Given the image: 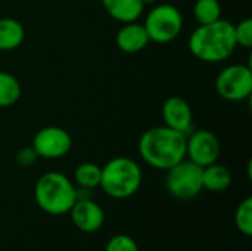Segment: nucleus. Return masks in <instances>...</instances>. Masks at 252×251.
I'll return each mask as SVG.
<instances>
[{"mask_svg": "<svg viewBox=\"0 0 252 251\" xmlns=\"http://www.w3.org/2000/svg\"><path fill=\"white\" fill-rule=\"evenodd\" d=\"M25 38L24 25L15 18H0V52L18 49Z\"/></svg>", "mask_w": 252, "mask_h": 251, "instance_id": "15", "label": "nucleus"}, {"mask_svg": "<svg viewBox=\"0 0 252 251\" xmlns=\"http://www.w3.org/2000/svg\"><path fill=\"white\" fill-rule=\"evenodd\" d=\"M100 175H102V167L97 166L96 163H90V161L81 163L74 170V183L80 189L92 191L99 188Z\"/></svg>", "mask_w": 252, "mask_h": 251, "instance_id": "16", "label": "nucleus"}, {"mask_svg": "<svg viewBox=\"0 0 252 251\" xmlns=\"http://www.w3.org/2000/svg\"><path fill=\"white\" fill-rule=\"evenodd\" d=\"M142 180L143 172L139 163L130 157L118 155L102 166L99 188L114 200H126L140 189Z\"/></svg>", "mask_w": 252, "mask_h": 251, "instance_id": "4", "label": "nucleus"}, {"mask_svg": "<svg viewBox=\"0 0 252 251\" xmlns=\"http://www.w3.org/2000/svg\"><path fill=\"white\" fill-rule=\"evenodd\" d=\"M31 145L35 149L38 158L58 160L71 151L72 138L63 127L46 126L35 132Z\"/></svg>", "mask_w": 252, "mask_h": 251, "instance_id": "9", "label": "nucleus"}, {"mask_svg": "<svg viewBox=\"0 0 252 251\" xmlns=\"http://www.w3.org/2000/svg\"><path fill=\"white\" fill-rule=\"evenodd\" d=\"M137 149L149 167L167 172L186 158V135L164 124L155 126L142 133Z\"/></svg>", "mask_w": 252, "mask_h": 251, "instance_id": "1", "label": "nucleus"}, {"mask_svg": "<svg viewBox=\"0 0 252 251\" xmlns=\"http://www.w3.org/2000/svg\"><path fill=\"white\" fill-rule=\"evenodd\" d=\"M157 1H158V0H142V3H143L145 6H146V4H155Z\"/></svg>", "mask_w": 252, "mask_h": 251, "instance_id": "23", "label": "nucleus"}, {"mask_svg": "<svg viewBox=\"0 0 252 251\" xmlns=\"http://www.w3.org/2000/svg\"><path fill=\"white\" fill-rule=\"evenodd\" d=\"M143 27L151 41L167 44L174 41L182 34L183 15L174 4H157L148 12Z\"/></svg>", "mask_w": 252, "mask_h": 251, "instance_id": "5", "label": "nucleus"}, {"mask_svg": "<svg viewBox=\"0 0 252 251\" xmlns=\"http://www.w3.org/2000/svg\"><path fill=\"white\" fill-rule=\"evenodd\" d=\"M235 226L236 229L245 235H252V198L247 197L236 209L235 212Z\"/></svg>", "mask_w": 252, "mask_h": 251, "instance_id": "19", "label": "nucleus"}, {"mask_svg": "<svg viewBox=\"0 0 252 251\" xmlns=\"http://www.w3.org/2000/svg\"><path fill=\"white\" fill-rule=\"evenodd\" d=\"M102 6L112 19L121 24L137 21L145 10L142 0H102Z\"/></svg>", "mask_w": 252, "mask_h": 251, "instance_id": "13", "label": "nucleus"}, {"mask_svg": "<svg viewBox=\"0 0 252 251\" xmlns=\"http://www.w3.org/2000/svg\"><path fill=\"white\" fill-rule=\"evenodd\" d=\"M161 114L164 126L185 135L193 130V112L185 98L177 95L167 98L162 104Z\"/></svg>", "mask_w": 252, "mask_h": 251, "instance_id": "11", "label": "nucleus"}, {"mask_svg": "<svg viewBox=\"0 0 252 251\" xmlns=\"http://www.w3.org/2000/svg\"><path fill=\"white\" fill-rule=\"evenodd\" d=\"M232 172L229 167L213 163L202 169V188L210 192H223L232 185Z\"/></svg>", "mask_w": 252, "mask_h": 251, "instance_id": "14", "label": "nucleus"}, {"mask_svg": "<svg viewBox=\"0 0 252 251\" xmlns=\"http://www.w3.org/2000/svg\"><path fill=\"white\" fill-rule=\"evenodd\" d=\"M149 43L151 40L143 24H139L137 21L123 24L115 34V44L124 53H139L146 49Z\"/></svg>", "mask_w": 252, "mask_h": 251, "instance_id": "12", "label": "nucleus"}, {"mask_svg": "<svg viewBox=\"0 0 252 251\" xmlns=\"http://www.w3.org/2000/svg\"><path fill=\"white\" fill-rule=\"evenodd\" d=\"M74 226L86 234H94L102 229L105 223V212L100 204H97L90 197L78 198L71 207L69 213Z\"/></svg>", "mask_w": 252, "mask_h": 251, "instance_id": "10", "label": "nucleus"}, {"mask_svg": "<svg viewBox=\"0 0 252 251\" xmlns=\"http://www.w3.org/2000/svg\"><path fill=\"white\" fill-rule=\"evenodd\" d=\"M188 47L196 59L207 64L229 59L238 47L233 24L220 18L216 22L198 25L189 36Z\"/></svg>", "mask_w": 252, "mask_h": 251, "instance_id": "2", "label": "nucleus"}, {"mask_svg": "<svg viewBox=\"0 0 252 251\" xmlns=\"http://www.w3.org/2000/svg\"><path fill=\"white\" fill-rule=\"evenodd\" d=\"M235 31V40L236 44L245 49H250L252 46V19L245 18L239 21L238 24H233Z\"/></svg>", "mask_w": 252, "mask_h": 251, "instance_id": "20", "label": "nucleus"}, {"mask_svg": "<svg viewBox=\"0 0 252 251\" xmlns=\"http://www.w3.org/2000/svg\"><path fill=\"white\" fill-rule=\"evenodd\" d=\"M34 200L47 215H68L77 201V186L61 172H46L35 182Z\"/></svg>", "mask_w": 252, "mask_h": 251, "instance_id": "3", "label": "nucleus"}, {"mask_svg": "<svg viewBox=\"0 0 252 251\" xmlns=\"http://www.w3.org/2000/svg\"><path fill=\"white\" fill-rule=\"evenodd\" d=\"M221 145L217 135L211 130H192L186 135V158L199 167H207L217 163L220 158Z\"/></svg>", "mask_w": 252, "mask_h": 251, "instance_id": "8", "label": "nucleus"}, {"mask_svg": "<svg viewBox=\"0 0 252 251\" xmlns=\"http://www.w3.org/2000/svg\"><path fill=\"white\" fill-rule=\"evenodd\" d=\"M38 160V155L35 152V149L31 146H24L16 152V163L21 167H32Z\"/></svg>", "mask_w": 252, "mask_h": 251, "instance_id": "22", "label": "nucleus"}, {"mask_svg": "<svg viewBox=\"0 0 252 251\" xmlns=\"http://www.w3.org/2000/svg\"><path fill=\"white\" fill-rule=\"evenodd\" d=\"M22 89L19 80L7 72L0 70V108H9L15 105L21 98Z\"/></svg>", "mask_w": 252, "mask_h": 251, "instance_id": "17", "label": "nucleus"}, {"mask_svg": "<svg viewBox=\"0 0 252 251\" xmlns=\"http://www.w3.org/2000/svg\"><path fill=\"white\" fill-rule=\"evenodd\" d=\"M217 93L229 102H242L252 93V70L245 64L224 67L216 77Z\"/></svg>", "mask_w": 252, "mask_h": 251, "instance_id": "7", "label": "nucleus"}, {"mask_svg": "<svg viewBox=\"0 0 252 251\" xmlns=\"http://www.w3.org/2000/svg\"><path fill=\"white\" fill-rule=\"evenodd\" d=\"M192 10L198 25H205L219 21L223 12L220 0H195Z\"/></svg>", "mask_w": 252, "mask_h": 251, "instance_id": "18", "label": "nucleus"}, {"mask_svg": "<svg viewBox=\"0 0 252 251\" xmlns=\"http://www.w3.org/2000/svg\"><path fill=\"white\" fill-rule=\"evenodd\" d=\"M165 188L171 197L180 201H189L202 192V167L185 158L165 175Z\"/></svg>", "mask_w": 252, "mask_h": 251, "instance_id": "6", "label": "nucleus"}, {"mask_svg": "<svg viewBox=\"0 0 252 251\" xmlns=\"http://www.w3.org/2000/svg\"><path fill=\"white\" fill-rule=\"evenodd\" d=\"M105 251H140L139 246L136 243L134 238H131L130 235L126 234H118L115 237H112L106 246Z\"/></svg>", "mask_w": 252, "mask_h": 251, "instance_id": "21", "label": "nucleus"}]
</instances>
